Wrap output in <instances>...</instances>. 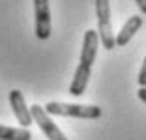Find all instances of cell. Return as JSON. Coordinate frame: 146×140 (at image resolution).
<instances>
[{"label": "cell", "instance_id": "8992f818", "mask_svg": "<svg viewBox=\"0 0 146 140\" xmlns=\"http://www.w3.org/2000/svg\"><path fill=\"white\" fill-rule=\"evenodd\" d=\"M9 105H11L13 108V114H15V118H17V122L21 123L23 127H28V125H32V114H30V108L26 106V101L25 97H23V93L19 92V90H11L9 92Z\"/></svg>", "mask_w": 146, "mask_h": 140}, {"label": "cell", "instance_id": "ba28073f", "mask_svg": "<svg viewBox=\"0 0 146 140\" xmlns=\"http://www.w3.org/2000/svg\"><path fill=\"white\" fill-rule=\"evenodd\" d=\"M0 140H32V133L25 127H8L0 123Z\"/></svg>", "mask_w": 146, "mask_h": 140}, {"label": "cell", "instance_id": "52a82bcc", "mask_svg": "<svg viewBox=\"0 0 146 140\" xmlns=\"http://www.w3.org/2000/svg\"><path fill=\"white\" fill-rule=\"evenodd\" d=\"M142 26V17L141 15H133V17H129L127 21L124 22V26L120 28V32L114 36V41H116V47H125L131 38L139 32V28Z\"/></svg>", "mask_w": 146, "mask_h": 140}, {"label": "cell", "instance_id": "9c48e42d", "mask_svg": "<svg viewBox=\"0 0 146 140\" xmlns=\"http://www.w3.org/2000/svg\"><path fill=\"white\" fill-rule=\"evenodd\" d=\"M137 82H139V86H141V88H146V58H144V62H142L141 71H139Z\"/></svg>", "mask_w": 146, "mask_h": 140}, {"label": "cell", "instance_id": "6da1fadb", "mask_svg": "<svg viewBox=\"0 0 146 140\" xmlns=\"http://www.w3.org/2000/svg\"><path fill=\"white\" fill-rule=\"evenodd\" d=\"M98 47H99V36L96 30H86L84 32V39H82V51H81V60H79V65L75 69V75H73V81L69 84V93L79 97L82 95L88 86L90 81V73H92V65L96 62V56H98Z\"/></svg>", "mask_w": 146, "mask_h": 140}, {"label": "cell", "instance_id": "277c9868", "mask_svg": "<svg viewBox=\"0 0 146 140\" xmlns=\"http://www.w3.org/2000/svg\"><path fill=\"white\" fill-rule=\"evenodd\" d=\"M34 32L38 39H49L51 36V8L49 0H34Z\"/></svg>", "mask_w": 146, "mask_h": 140}, {"label": "cell", "instance_id": "7a4b0ae2", "mask_svg": "<svg viewBox=\"0 0 146 140\" xmlns=\"http://www.w3.org/2000/svg\"><path fill=\"white\" fill-rule=\"evenodd\" d=\"M49 116H66V118L81 120H98L101 116V108L96 105H77V103H58L51 101L43 106Z\"/></svg>", "mask_w": 146, "mask_h": 140}, {"label": "cell", "instance_id": "5b68a950", "mask_svg": "<svg viewBox=\"0 0 146 140\" xmlns=\"http://www.w3.org/2000/svg\"><path fill=\"white\" fill-rule=\"evenodd\" d=\"M30 114H32V120L38 123V127L41 129V133L47 136L49 140H68L66 135L56 127V123L51 120V116L45 112V108L39 105H32L30 106Z\"/></svg>", "mask_w": 146, "mask_h": 140}, {"label": "cell", "instance_id": "30bf717a", "mask_svg": "<svg viewBox=\"0 0 146 140\" xmlns=\"http://www.w3.org/2000/svg\"><path fill=\"white\" fill-rule=\"evenodd\" d=\"M137 95H139V99H141V101H142V103L146 105V88H139Z\"/></svg>", "mask_w": 146, "mask_h": 140}, {"label": "cell", "instance_id": "3957f363", "mask_svg": "<svg viewBox=\"0 0 146 140\" xmlns=\"http://www.w3.org/2000/svg\"><path fill=\"white\" fill-rule=\"evenodd\" d=\"M96 15H98V36L99 43L103 49L112 51L116 47L114 34H112V22H111V4L109 0H96Z\"/></svg>", "mask_w": 146, "mask_h": 140}, {"label": "cell", "instance_id": "8fae6325", "mask_svg": "<svg viewBox=\"0 0 146 140\" xmlns=\"http://www.w3.org/2000/svg\"><path fill=\"white\" fill-rule=\"evenodd\" d=\"M135 4H137L139 9H141V11L146 15V0H135Z\"/></svg>", "mask_w": 146, "mask_h": 140}]
</instances>
